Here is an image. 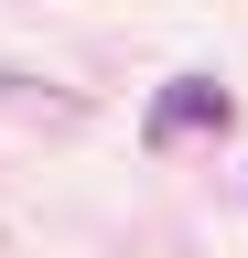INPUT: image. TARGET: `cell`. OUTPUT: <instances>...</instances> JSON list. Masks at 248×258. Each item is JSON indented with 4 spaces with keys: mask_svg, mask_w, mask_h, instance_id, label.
Listing matches in <instances>:
<instances>
[{
    "mask_svg": "<svg viewBox=\"0 0 248 258\" xmlns=\"http://www.w3.org/2000/svg\"><path fill=\"white\" fill-rule=\"evenodd\" d=\"M237 118V97L216 86V76H173V86H151V140H205V129H227Z\"/></svg>",
    "mask_w": 248,
    "mask_h": 258,
    "instance_id": "1",
    "label": "cell"
},
{
    "mask_svg": "<svg viewBox=\"0 0 248 258\" xmlns=\"http://www.w3.org/2000/svg\"><path fill=\"white\" fill-rule=\"evenodd\" d=\"M0 108H76L65 86H33V76H0Z\"/></svg>",
    "mask_w": 248,
    "mask_h": 258,
    "instance_id": "2",
    "label": "cell"
}]
</instances>
